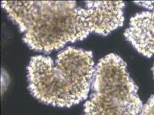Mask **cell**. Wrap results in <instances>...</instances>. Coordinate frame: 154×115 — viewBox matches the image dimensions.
<instances>
[{
    "label": "cell",
    "mask_w": 154,
    "mask_h": 115,
    "mask_svg": "<svg viewBox=\"0 0 154 115\" xmlns=\"http://www.w3.org/2000/svg\"><path fill=\"white\" fill-rule=\"evenodd\" d=\"M135 2L139 5L148 8L149 10H152L154 9V7L152 5V4L154 3L153 1H135Z\"/></svg>",
    "instance_id": "6"
},
{
    "label": "cell",
    "mask_w": 154,
    "mask_h": 115,
    "mask_svg": "<svg viewBox=\"0 0 154 115\" xmlns=\"http://www.w3.org/2000/svg\"><path fill=\"white\" fill-rule=\"evenodd\" d=\"M152 71H153V74H154V66H153V67H152Z\"/></svg>",
    "instance_id": "7"
},
{
    "label": "cell",
    "mask_w": 154,
    "mask_h": 115,
    "mask_svg": "<svg viewBox=\"0 0 154 115\" xmlns=\"http://www.w3.org/2000/svg\"><path fill=\"white\" fill-rule=\"evenodd\" d=\"M92 93L84 105V115H139L143 104L125 63L110 54L96 66Z\"/></svg>",
    "instance_id": "3"
},
{
    "label": "cell",
    "mask_w": 154,
    "mask_h": 115,
    "mask_svg": "<svg viewBox=\"0 0 154 115\" xmlns=\"http://www.w3.org/2000/svg\"><path fill=\"white\" fill-rule=\"evenodd\" d=\"M124 36L145 57L154 54V8L151 11L136 13L129 21Z\"/></svg>",
    "instance_id": "4"
},
{
    "label": "cell",
    "mask_w": 154,
    "mask_h": 115,
    "mask_svg": "<svg viewBox=\"0 0 154 115\" xmlns=\"http://www.w3.org/2000/svg\"><path fill=\"white\" fill-rule=\"evenodd\" d=\"M1 6L34 51L50 52L90 33L107 35L124 22L120 1H2Z\"/></svg>",
    "instance_id": "1"
},
{
    "label": "cell",
    "mask_w": 154,
    "mask_h": 115,
    "mask_svg": "<svg viewBox=\"0 0 154 115\" xmlns=\"http://www.w3.org/2000/svg\"><path fill=\"white\" fill-rule=\"evenodd\" d=\"M93 54L69 47L56 59L37 55L26 67L28 89L45 104L71 107L88 96L94 72Z\"/></svg>",
    "instance_id": "2"
},
{
    "label": "cell",
    "mask_w": 154,
    "mask_h": 115,
    "mask_svg": "<svg viewBox=\"0 0 154 115\" xmlns=\"http://www.w3.org/2000/svg\"><path fill=\"white\" fill-rule=\"evenodd\" d=\"M139 115H154V95L151 96L143 106Z\"/></svg>",
    "instance_id": "5"
}]
</instances>
